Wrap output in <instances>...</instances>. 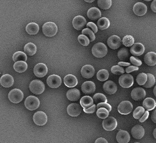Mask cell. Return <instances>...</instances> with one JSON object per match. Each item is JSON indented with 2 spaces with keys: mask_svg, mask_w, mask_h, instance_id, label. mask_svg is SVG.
Wrapping results in <instances>:
<instances>
[{
  "mask_svg": "<svg viewBox=\"0 0 156 143\" xmlns=\"http://www.w3.org/2000/svg\"><path fill=\"white\" fill-rule=\"evenodd\" d=\"M80 103L81 107L84 109L88 108L94 104L92 98L89 96L83 97L80 101Z\"/></svg>",
  "mask_w": 156,
  "mask_h": 143,
  "instance_id": "cell-30",
  "label": "cell"
},
{
  "mask_svg": "<svg viewBox=\"0 0 156 143\" xmlns=\"http://www.w3.org/2000/svg\"><path fill=\"white\" fill-rule=\"evenodd\" d=\"M27 59V55L22 51H17L12 56V60L14 62H20V61L26 62Z\"/></svg>",
  "mask_w": 156,
  "mask_h": 143,
  "instance_id": "cell-33",
  "label": "cell"
},
{
  "mask_svg": "<svg viewBox=\"0 0 156 143\" xmlns=\"http://www.w3.org/2000/svg\"><path fill=\"white\" fill-rule=\"evenodd\" d=\"M8 97L9 100L12 103L17 104L23 100L24 97L23 93L20 89H12L9 93Z\"/></svg>",
  "mask_w": 156,
  "mask_h": 143,
  "instance_id": "cell-4",
  "label": "cell"
},
{
  "mask_svg": "<svg viewBox=\"0 0 156 143\" xmlns=\"http://www.w3.org/2000/svg\"><path fill=\"white\" fill-rule=\"evenodd\" d=\"M156 1L154 0L152 2V3L151 4V9L152 10V11L154 12H156Z\"/></svg>",
  "mask_w": 156,
  "mask_h": 143,
  "instance_id": "cell-55",
  "label": "cell"
},
{
  "mask_svg": "<svg viewBox=\"0 0 156 143\" xmlns=\"http://www.w3.org/2000/svg\"><path fill=\"white\" fill-rule=\"evenodd\" d=\"M116 139L119 143H128L130 140V135L128 132L121 130L117 133Z\"/></svg>",
  "mask_w": 156,
  "mask_h": 143,
  "instance_id": "cell-23",
  "label": "cell"
},
{
  "mask_svg": "<svg viewBox=\"0 0 156 143\" xmlns=\"http://www.w3.org/2000/svg\"><path fill=\"white\" fill-rule=\"evenodd\" d=\"M149 115V111H145L144 114L139 119V121L140 122H144L148 118Z\"/></svg>",
  "mask_w": 156,
  "mask_h": 143,
  "instance_id": "cell-52",
  "label": "cell"
},
{
  "mask_svg": "<svg viewBox=\"0 0 156 143\" xmlns=\"http://www.w3.org/2000/svg\"><path fill=\"white\" fill-rule=\"evenodd\" d=\"M147 80L144 85V86L145 88H151L153 85H154L156 83L155 77L153 74L151 73L147 74Z\"/></svg>",
  "mask_w": 156,
  "mask_h": 143,
  "instance_id": "cell-37",
  "label": "cell"
},
{
  "mask_svg": "<svg viewBox=\"0 0 156 143\" xmlns=\"http://www.w3.org/2000/svg\"><path fill=\"white\" fill-rule=\"evenodd\" d=\"M82 91L86 94H93L96 91V85L93 82H85L82 85Z\"/></svg>",
  "mask_w": 156,
  "mask_h": 143,
  "instance_id": "cell-22",
  "label": "cell"
},
{
  "mask_svg": "<svg viewBox=\"0 0 156 143\" xmlns=\"http://www.w3.org/2000/svg\"><path fill=\"white\" fill-rule=\"evenodd\" d=\"M118 64V66H129L131 65L129 63L123 62H119Z\"/></svg>",
  "mask_w": 156,
  "mask_h": 143,
  "instance_id": "cell-54",
  "label": "cell"
},
{
  "mask_svg": "<svg viewBox=\"0 0 156 143\" xmlns=\"http://www.w3.org/2000/svg\"><path fill=\"white\" fill-rule=\"evenodd\" d=\"M82 35H85L87 37H88L90 42L94 41L96 38L94 33L89 28L84 29L82 31Z\"/></svg>",
  "mask_w": 156,
  "mask_h": 143,
  "instance_id": "cell-42",
  "label": "cell"
},
{
  "mask_svg": "<svg viewBox=\"0 0 156 143\" xmlns=\"http://www.w3.org/2000/svg\"><path fill=\"white\" fill-rule=\"evenodd\" d=\"M117 120L113 117H108L102 122V127L106 131H113L117 127Z\"/></svg>",
  "mask_w": 156,
  "mask_h": 143,
  "instance_id": "cell-8",
  "label": "cell"
},
{
  "mask_svg": "<svg viewBox=\"0 0 156 143\" xmlns=\"http://www.w3.org/2000/svg\"><path fill=\"white\" fill-rule=\"evenodd\" d=\"M119 83L123 88H129L133 84V76L129 74H122L119 78Z\"/></svg>",
  "mask_w": 156,
  "mask_h": 143,
  "instance_id": "cell-6",
  "label": "cell"
},
{
  "mask_svg": "<svg viewBox=\"0 0 156 143\" xmlns=\"http://www.w3.org/2000/svg\"><path fill=\"white\" fill-rule=\"evenodd\" d=\"M42 31L43 33L47 37H53L57 33L58 27L55 23L49 22L43 25Z\"/></svg>",
  "mask_w": 156,
  "mask_h": 143,
  "instance_id": "cell-2",
  "label": "cell"
},
{
  "mask_svg": "<svg viewBox=\"0 0 156 143\" xmlns=\"http://www.w3.org/2000/svg\"><path fill=\"white\" fill-rule=\"evenodd\" d=\"M63 82L65 85L68 87H74L78 85V80L73 74H68L63 79Z\"/></svg>",
  "mask_w": 156,
  "mask_h": 143,
  "instance_id": "cell-24",
  "label": "cell"
},
{
  "mask_svg": "<svg viewBox=\"0 0 156 143\" xmlns=\"http://www.w3.org/2000/svg\"><path fill=\"white\" fill-rule=\"evenodd\" d=\"M118 57L122 61H126L129 57V51L126 48H122L118 52Z\"/></svg>",
  "mask_w": 156,
  "mask_h": 143,
  "instance_id": "cell-38",
  "label": "cell"
},
{
  "mask_svg": "<svg viewBox=\"0 0 156 143\" xmlns=\"http://www.w3.org/2000/svg\"><path fill=\"white\" fill-rule=\"evenodd\" d=\"M131 95L133 100L135 101L140 100L144 98L146 95V93L144 89L141 87H136L133 89Z\"/></svg>",
  "mask_w": 156,
  "mask_h": 143,
  "instance_id": "cell-15",
  "label": "cell"
},
{
  "mask_svg": "<svg viewBox=\"0 0 156 143\" xmlns=\"http://www.w3.org/2000/svg\"><path fill=\"white\" fill-rule=\"evenodd\" d=\"M85 1H86V2H90H90H94V0H91V1H88V0H86Z\"/></svg>",
  "mask_w": 156,
  "mask_h": 143,
  "instance_id": "cell-58",
  "label": "cell"
},
{
  "mask_svg": "<svg viewBox=\"0 0 156 143\" xmlns=\"http://www.w3.org/2000/svg\"><path fill=\"white\" fill-rule=\"evenodd\" d=\"M95 73V70L93 66L86 65L82 67L81 74L83 77L85 78H91L94 77Z\"/></svg>",
  "mask_w": 156,
  "mask_h": 143,
  "instance_id": "cell-17",
  "label": "cell"
},
{
  "mask_svg": "<svg viewBox=\"0 0 156 143\" xmlns=\"http://www.w3.org/2000/svg\"><path fill=\"white\" fill-rule=\"evenodd\" d=\"M96 105L94 104L92 107H90L88 108H83V111L86 113L90 114V113H94L96 111Z\"/></svg>",
  "mask_w": 156,
  "mask_h": 143,
  "instance_id": "cell-50",
  "label": "cell"
},
{
  "mask_svg": "<svg viewBox=\"0 0 156 143\" xmlns=\"http://www.w3.org/2000/svg\"><path fill=\"white\" fill-rule=\"evenodd\" d=\"M143 108L147 109V111H152L153 109L155 108L156 106V101L154 100L153 98L148 97L145 99L143 101Z\"/></svg>",
  "mask_w": 156,
  "mask_h": 143,
  "instance_id": "cell-28",
  "label": "cell"
},
{
  "mask_svg": "<svg viewBox=\"0 0 156 143\" xmlns=\"http://www.w3.org/2000/svg\"><path fill=\"white\" fill-rule=\"evenodd\" d=\"M107 43L108 46L110 49L115 50L121 46L122 44V39L121 38L116 35H113L110 36L107 41Z\"/></svg>",
  "mask_w": 156,
  "mask_h": 143,
  "instance_id": "cell-13",
  "label": "cell"
},
{
  "mask_svg": "<svg viewBox=\"0 0 156 143\" xmlns=\"http://www.w3.org/2000/svg\"><path fill=\"white\" fill-rule=\"evenodd\" d=\"M133 11L136 15H144L147 12V7L143 2H137L133 6Z\"/></svg>",
  "mask_w": 156,
  "mask_h": 143,
  "instance_id": "cell-18",
  "label": "cell"
},
{
  "mask_svg": "<svg viewBox=\"0 0 156 143\" xmlns=\"http://www.w3.org/2000/svg\"><path fill=\"white\" fill-rule=\"evenodd\" d=\"M47 82L48 85L51 88H58L62 83V80L59 76L53 74L48 77Z\"/></svg>",
  "mask_w": 156,
  "mask_h": 143,
  "instance_id": "cell-10",
  "label": "cell"
},
{
  "mask_svg": "<svg viewBox=\"0 0 156 143\" xmlns=\"http://www.w3.org/2000/svg\"><path fill=\"white\" fill-rule=\"evenodd\" d=\"M24 105L26 108L30 111H35L40 106V101L37 97L34 96H29L24 101Z\"/></svg>",
  "mask_w": 156,
  "mask_h": 143,
  "instance_id": "cell-5",
  "label": "cell"
},
{
  "mask_svg": "<svg viewBox=\"0 0 156 143\" xmlns=\"http://www.w3.org/2000/svg\"><path fill=\"white\" fill-rule=\"evenodd\" d=\"M129 60L133 64L134 66H139L142 64V62L138 58L134 57V56H131L129 58Z\"/></svg>",
  "mask_w": 156,
  "mask_h": 143,
  "instance_id": "cell-48",
  "label": "cell"
},
{
  "mask_svg": "<svg viewBox=\"0 0 156 143\" xmlns=\"http://www.w3.org/2000/svg\"><path fill=\"white\" fill-rule=\"evenodd\" d=\"M111 72L112 73L115 75H120L124 73L125 72L124 69L119 66H114L112 67L111 68Z\"/></svg>",
  "mask_w": 156,
  "mask_h": 143,
  "instance_id": "cell-45",
  "label": "cell"
},
{
  "mask_svg": "<svg viewBox=\"0 0 156 143\" xmlns=\"http://www.w3.org/2000/svg\"><path fill=\"white\" fill-rule=\"evenodd\" d=\"M24 51L26 55L28 56H33L35 54L37 51V47L33 43H28L24 47Z\"/></svg>",
  "mask_w": 156,
  "mask_h": 143,
  "instance_id": "cell-29",
  "label": "cell"
},
{
  "mask_svg": "<svg viewBox=\"0 0 156 143\" xmlns=\"http://www.w3.org/2000/svg\"><path fill=\"white\" fill-rule=\"evenodd\" d=\"M13 68L16 72L19 73H23L27 70L28 65L26 62L20 61L16 62L14 63Z\"/></svg>",
  "mask_w": 156,
  "mask_h": 143,
  "instance_id": "cell-31",
  "label": "cell"
},
{
  "mask_svg": "<svg viewBox=\"0 0 156 143\" xmlns=\"http://www.w3.org/2000/svg\"><path fill=\"white\" fill-rule=\"evenodd\" d=\"M98 6L100 8L104 10L109 9L112 6L111 0H98Z\"/></svg>",
  "mask_w": 156,
  "mask_h": 143,
  "instance_id": "cell-40",
  "label": "cell"
},
{
  "mask_svg": "<svg viewBox=\"0 0 156 143\" xmlns=\"http://www.w3.org/2000/svg\"><path fill=\"white\" fill-rule=\"evenodd\" d=\"M30 90L36 95L41 94L45 90V85L43 82L39 80H33L29 86Z\"/></svg>",
  "mask_w": 156,
  "mask_h": 143,
  "instance_id": "cell-3",
  "label": "cell"
},
{
  "mask_svg": "<svg viewBox=\"0 0 156 143\" xmlns=\"http://www.w3.org/2000/svg\"><path fill=\"white\" fill-rule=\"evenodd\" d=\"M96 114L98 118L101 119H105L106 118H107L109 116V112L106 109L100 108L98 109Z\"/></svg>",
  "mask_w": 156,
  "mask_h": 143,
  "instance_id": "cell-43",
  "label": "cell"
},
{
  "mask_svg": "<svg viewBox=\"0 0 156 143\" xmlns=\"http://www.w3.org/2000/svg\"><path fill=\"white\" fill-rule=\"evenodd\" d=\"M144 62L149 66H154L156 64V54L154 52H149L145 55Z\"/></svg>",
  "mask_w": 156,
  "mask_h": 143,
  "instance_id": "cell-27",
  "label": "cell"
},
{
  "mask_svg": "<svg viewBox=\"0 0 156 143\" xmlns=\"http://www.w3.org/2000/svg\"><path fill=\"white\" fill-rule=\"evenodd\" d=\"M92 53L96 58H104L108 53L107 47L103 43H97L92 47Z\"/></svg>",
  "mask_w": 156,
  "mask_h": 143,
  "instance_id": "cell-1",
  "label": "cell"
},
{
  "mask_svg": "<svg viewBox=\"0 0 156 143\" xmlns=\"http://www.w3.org/2000/svg\"><path fill=\"white\" fill-rule=\"evenodd\" d=\"M87 28H90V29H92V32H94V33H96L98 32V28L96 25L93 22H89L87 24Z\"/></svg>",
  "mask_w": 156,
  "mask_h": 143,
  "instance_id": "cell-49",
  "label": "cell"
},
{
  "mask_svg": "<svg viewBox=\"0 0 156 143\" xmlns=\"http://www.w3.org/2000/svg\"><path fill=\"white\" fill-rule=\"evenodd\" d=\"M14 78L10 74H4L0 78V83L5 88H9L14 85Z\"/></svg>",
  "mask_w": 156,
  "mask_h": 143,
  "instance_id": "cell-19",
  "label": "cell"
},
{
  "mask_svg": "<svg viewBox=\"0 0 156 143\" xmlns=\"http://www.w3.org/2000/svg\"><path fill=\"white\" fill-rule=\"evenodd\" d=\"M92 99H93V100L94 101V103H96L97 104L108 102V99H107L106 97H105V95H104V94H101V93H97V94H94Z\"/></svg>",
  "mask_w": 156,
  "mask_h": 143,
  "instance_id": "cell-36",
  "label": "cell"
},
{
  "mask_svg": "<svg viewBox=\"0 0 156 143\" xmlns=\"http://www.w3.org/2000/svg\"><path fill=\"white\" fill-rule=\"evenodd\" d=\"M34 73L37 77H44L48 73L47 66L44 63H39L36 64L34 69Z\"/></svg>",
  "mask_w": 156,
  "mask_h": 143,
  "instance_id": "cell-11",
  "label": "cell"
},
{
  "mask_svg": "<svg viewBox=\"0 0 156 143\" xmlns=\"http://www.w3.org/2000/svg\"><path fill=\"white\" fill-rule=\"evenodd\" d=\"M26 31L29 35H36L39 32V26L35 23H30L26 26Z\"/></svg>",
  "mask_w": 156,
  "mask_h": 143,
  "instance_id": "cell-32",
  "label": "cell"
},
{
  "mask_svg": "<svg viewBox=\"0 0 156 143\" xmlns=\"http://www.w3.org/2000/svg\"><path fill=\"white\" fill-rule=\"evenodd\" d=\"M95 143H108V142L105 139L103 138H99L96 140Z\"/></svg>",
  "mask_w": 156,
  "mask_h": 143,
  "instance_id": "cell-53",
  "label": "cell"
},
{
  "mask_svg": "<svg viewBox=\"0 0 156 143\" xmlns=\"http://www.w3.org/2000/svg\"><path fill=\"white\" fill-rule=\"evenodd\" d=\"M156 86H155V87H154V95H155V96H156Z\"/></svg>",
  "mask_w": 156,
  "mask_h": 143,
  "instance_id": "cell-59",
  "label": "cell"
},
{
  "mask_svg": "<svg viewBox=\"0 0 156 143\" xmlns=\"http://www.w3.org/2000/svg\"><path fill=\"white\" fill-rule=\"evenodd\" d=\"M87 16L90 19L94 20L101 17V12L98 8H90L87 12Z\"/></svg>",
  "mask_w": 156,
  "mask_h": 143,
  "instance_id": "cell-26",
  "label": "cell"
},
{
  "mask_svg": "<svg viewBox=\"0 0 156 143\" xmlns=\"http://www.w3.org/2000/svg\"><path fill=\"white\" fill-rule=\"evenodd\" d=\"M145 109L142 107H138L135 109L133 113V117L136 120H139L142 116L144 114Z\"/></svg>",
  "mask_w": 156,
  "mask_h": 143,
  "instance_id": "cell-41",
  "label": "cell"
},
{
  "mask_svg": "<svg viewBox=\"0 0 156 143\" xmlns=\"http://www.w3.org/2000/svg\"><path fill=\"white\" fill-rule=\"evenodd\" d=\"M33 120L36 124L38 126H44L47 124L48 117L47 114L44 112L38 111L34 114Z\"/></svg>",
  "mask_w": 156,
  "mask_h": 143,
  "instance_id": "cell-9",
  "label": "cell"
},
{
  "mask_svg": "<svg viewBox=\"0 0 156 143\" xmlns=\"http://www.w3.org/2000/svg\"><path fill=\"white\" fill-rule=\"evenodd\" d=\"M87 20L85 18L82 16L79 15L75 16L73 20V25L75 29L78 31L82 30L86 26Z\"/></svg>",
  "mask_w": 156,
  "mask_h": 143,
  "instance_id": "cell-14",
  "label": "cell"
},
{
  "mask_svg": "<svg viewBox=\"0 0 156 143\" xmlns=\"http://www.w3.org/2000/svg\"><path fill=\"white\" fill-rule=\"evenodd\" d=\"M133 105L129 101H122L118 107V111L121 114L127 115L132 112Z\"/></svg>",
  "mask_w": 156,
  "mask_h": 143,
  "instance_id": "cell-7",
  "label": "cell"
},
{
  "mask_svg": "<svg viewBox=\"0 0 156 143\" xmlns=\"http://www.w3.org/2000/svg\"><path fill=\"white\" fill-rule=\"evenodd\" d=\"M109 76L108 71L106 70H99L97 73V78L100 81H105L107 80Z\"/></svg>",
  "mask_w": 156,
  "mask_h": 143,
  "instance_id": "cell-35",
  "label": "cell"
},
{
  "mask_svg": "<svg viewBox=\"0 0 156 143\" xmlns=\"http://www.w3.org/2000/svg\"><path fill=\"white\" fill-rule=\"evenodd\" d=\"M66 96L69 100L76 101L78 100L80 98V92L78 89H70L67 92Z\"/></svg>",
  "mask_w": 156,
  "mask_h": 143,
  "instance_id": "cell-25",
  "label": "cell"
},
{
  "mask_svg": "<svg viewBox=\"0 0 156 143\" xmlns=\"http://www.w3.org/2000/svg\"></svg>",
  "mask_w": 156,
  "mask_h": 143,
  "instance_id": "cell-60",
  "label": "cell"
},
{
  "mask_svg": "<svg viewBox=\"0 0 156 143\" xmlns=\"http://www.w3.org/2000/svg\"><path fill=\"white\" fill-rule=\"evenodd\" d=\"M139 70V67L138 66H129L128 67L126 68L125 72H126V73H131V72H133V71H136V70Z\"/></svg>",
  "mask_w": 156,
  "mask_h": 143,
  "instance_id": "cell-51",
  "label": "cell"
},
{
  "mask_svg": "<svg viewBox=\"0 0 156 143\" xmlns=\"http://www.w3.org/2000/svg\"><path fill=\"white\" fill-rule=\"evenodd\" d=\"M131 134L134 138L140 139L144 136V129L140 125H135L131 130Z\"/></svg>",
  "mask_w": 156,
  "mask_h": 143,
  "instance_id": "cell-20",
  "label": "cell"
},
{
  "mask_svg": "<svg viewBox=\"0 0 156 143\" xmlns=\"http://www.w3.org/2000/svg\"><path fill=\"white\" fill-rule=\"evenodd\" d=\"M144 46L140 43H134L130 49L131 54L136 56H139L142 55L144 54Z\"/></svg>",
  "mask_w": 156,
  "mask_h": 143,
  "instance_id": "cell-16",
  "label": "cell"
},
{
  "mask_svg": "<svg viewBox=\"0 0 156 143\" xmlns=\"http://www.w3.org/2000/svg\"><path fill=\"white\" fill-rule=\"evenodd\" d=\"M100 108H104L106 109V110L108 111V112H109L112 111V107L109 104L107 103H99L96 106V108L99 109Z\"/></svg>",
  "mask_w": 156,
  "mask_h": 143,
  "instance_id": "cell-47",
  "label": "cell"
},
{
  "mask_svg": "<svg viewBox=\"0 0 156 143\" xmlns=\"http://www.w3.org/2000/svg\"><path fill=\"white\" fill-rule=\"evenodd\" d=\"M78 41L84 46H87L90 44V40L85 35H79L78 37Z\"/></svg>",
  "mask_w": 156,
  "mask_h": 143,
  "instance_id": "cell-46",
  "label": "cell"
},
{
  "mask_svg": "<svg viewBox=\"0 0 156 143\" xmlns=\"http://www.w3.org/2000/svg\"><path fill=\"white\" fill-rule=\"evenodd\" d=\"M67 112L69 116L77 117L82 112V107L77 103H72L67 107Z\"/></svg>",
  "mask_w": 156,
  "mask_h": 143,
  "instance_id": "cell-12",
  "label": "cell"
},
{
  "mask_svg": "<svg viewBox=\"0 0 156 143\" xmlns=\"http://www.w3.org/2000/svg\"><path fill=\"white\" fill-rule=\"evenodd\" d=\"M103 89L106 94L113 95L117 92V86L113 81H108L104 84Z\"/></svg>",
  "mask_w": 156,
  "mask_h": 143,
  "instance_id": "cell-21",
  "label": "cell"
},
{
  "mask_svg": "<svg viewBox=\"0 0 156 143\" xmlns=\"http://www.w3.org/2000/svg\"><path fill=\"white\" fill-rule=\"evenodd\" d=\"M147 74L144 73L139 74L138 76H137V83L139 85H144L145 82H147Z\"/></svg>",
  "mask_w": 156,
  "mask_h": 143,
  "instance_id": "cell-44",
  "label": "cell"
},
{
  "mask_svg": "<svg viewBox=\"0 0 156 143\" xmlns=\"http://www.w3.org/2000/svg\"><path fill=\"white\" fill-rule=\"evenodd\" d=\"M109 20L106 18H102L98 22V28L100 30H105L109 27Z\"/></svg>",
  "mask_w": 156,
  "mask_h": 143,
  "instance_id": "cell-34",
  "label": "cell"
},
{
  "mask_svg": "<svg viewBox=\"0 0 156 143\" xmlns=\"http://www.w3.org/2000/svg\"><path fill=\"white\" fill-rule=\"evenodd\" d=\"M135 43V39L132 36L127 35L123 37L122 39V43L125 46H132Z\"/></svg>",
  "mask_w": 156,
  "mask_h": 143,
  "instance_id": "cell-39",
  "label": "cell"
},
{
  "mask_svg": "<svg viewBox=\"0 0 156 143\" xmlns=\"http://www.w3.org/2000/svg\"><path fill=\"white\" fill-rule=\"evenodd\" d=\"M156 111L155 110L152 114V116H151V119L152 120L153 122L154 123H156Z\"/></svg>",
  "mask_w": 156,
  "mask_h": 143,
  "instance_id": "cell-56",
  "label": "cell"
},
{
  "mask_svg": "<svg viewBox=\"0 0 156 143\" xmlns=\"http://www.w3.org/2000/svg\"><path fill=\"white\" fill-rule=\"evenodd\" d=\"M156 128H155V129H154V132H153V135H154V138H155V139H156Z\"/></svg>",
  "mask_w": 156,
  "mask_h": 143,
  "instance_id": "cell-57",
  "label": "cell"
}]
</instances>
